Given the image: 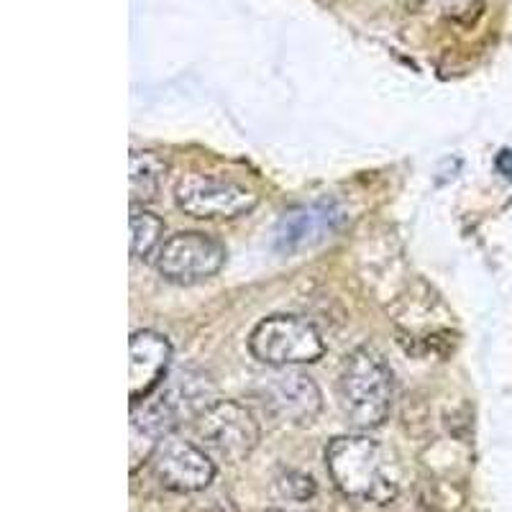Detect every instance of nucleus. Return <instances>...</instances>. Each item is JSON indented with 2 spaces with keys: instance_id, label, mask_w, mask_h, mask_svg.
<instances>
[{
  "instance_id": "nucleus-17",
  "label": "nucleus",
  "mask_w": 512,
  "mask_h": 512,
  "mask_svg": "<svg viewBox=\"0 0 512 512\" xmlns=\"http://www.w3.org/2000/svg\"><path fill=\"white\" fill-rule=\"evenodd\" d=\"M497 169H500L505 177H512V152H502L497 159Z\"/></svg>"
},
{
  "instance_id": "nucleus-1",
  "label": "nucleus",
  "mask_w": 512,
  "mask_h": 512,
  "mask_svg": "<svg viewBox=\"0 0 512 512\" xmlns=\"http://www.w3.org/2000/svg\"><path fill=\"white\" fill-rule=\"evenodd\" d=\"M216 387L198 369H177L169 374L154 395L144 397L131 413V469L149 461L159 443L182 420H198L213 405Z\"/></svg>"
},
{
  "instance_id": "nucleus-7",
  "label": "nucleus",
  "mask_w": 512,
  "mask_h": 512,
  "mask_svg": "<svg viewBox=\"0 0 512 512\" xmlns=\"http://www.w3.org/2000/svg\"><path fill=\"white\" fill-rule=\"evenodd\" d=\"M226 262V249L213 236L198 231L177 233L159 249L157 269L175 285H195L218 272Z\"/></svg>"
},
{
  "instance_id": "nucleus-6",
  "label": "nucleus",
  "mask_w": 512,
  "mask_h": 512,
  "mask_svg": "<svg viewBox=\"0 0 512 512\" xmlns=\"http://www.w3.org/2000/svg\"><path fill=\"white\" fill-rule=\"evenodd\" d=\"M198 436L213 454L236 464L259 443V423L241 402L218 400L198 418Z\"/></svg>"
},
{
  "instance_id": "nucleus-18",
  "label": "nucleus",
  "mask_w": 512,
  "mask_h": 512,
  "mask_svg": "<svg viewBox=\"0 0 512 512\" xmlns=\"http://www.w3.org/2000/svg\"><path fill=\"white\" fill-rule=\"evenodd\" d=\"M267 512H285V510H267Z\"/></svg>"
},
{
  "instance_id": "nucleus-10",
  "label": "nucleus",
  "mask_w": 512,
  "mask_h": 512,
  "mask_svg": "<svg viewBox=\"0 0 512 512\" xmlns=\"http://www.w3.org/2000/svg\"><path fill=\"white\" fill-rule=\"evenodd\" d=\"M346 213L338 205L331 203H313L300 205L290 210L277 223L274 231V249L282 254H297L320 241L331 239L338 228L344 226Z\"/></svg>"
},
{
  "instance_id": "nucleus-4",
  "label": "nucleus",
  "mask_w": 512,
  "mask_h": 512,
  "mask_svg": "<svg viewBox=\"0 0 512 512\" xmlns=\"http://www.w3.org/2000/svg\"><path fill=\"white\" fill-rule=\"evenodd\" d=\"M249 351L267 367L282 369L318 361L326 354V341L305 318L272 315L251 331Z\"/></svg>"
},
{
  "instance_id": "nucleus-3",
  "label": "nucleus",
  "mask_w": 512,
  "mask_h": 512,
  "mask_svg": "<svg viewBox=\"0 0 512 512\" xmlns=\"http://www.w3.org/2000/svg\"><path fill=\"white\" fill-rule=\"evenodd\" d=\"M392 372L372 346H359L346 356L338 377V400L346 420L361 431H372L387 420L392 408Z\"/></svg>"
},
{
  "instance_id": "nucleus-9",
  "label": "nucleus",
  "mask_w": 512,
  "mask_h": 512,
  "mask_svg": "<svg viewBox=\"0 0 512 512\" xmlns=\"http://www.w3.org/2000/svg\"><path fill=\"white\" fill-rule=\"evenodd\" d=\"M259 397L274 418L290 425L313 423L323 405L318 384L308 374L290 367L269 374L259 387Z\"/></svg>"
},
{
  "instance_id": "nucleus-16",
  "label": "nucleus",
  "mask_w": 512,
  "mask_h": 512,
  "mask_svg": "<svg viewBox=\"0 0 512 512\" xmlns=\"http://www.w3.org/2000/svg\"><path fill=\"white\" fill-rule=\"evenodd\" d=\"M190 512H236V505H233L228 497L216 495V497H208V500H200Z\"/></svg>"
},
{
  "instance_id": "nucleus-14",
  "label": "nucleus",
  "mask_w": 512,
  "mask_h": 512,
  "mask_svg": "<svg viewBox=\"0 0 512 512\" xmlns=\"http://www.w3.org/2000/svg\"><path fill=\"white\" fill-rule=\"evenodd\" d=\"M484 11V0H446L448 18H454L456 24L472 26Z\"/></svg>"
},
{
  "instance_id": "nucleus-15",
  "label": "nucleus",
  "mask_w": 512,
  "mask_h": 512,
  "mask_svg": "<svg viewBox=\"0 0 512 512\" xmlns=\"http://www.w3.org/2000/svg\"><path fill=\"white\" fill-rule=\"evenodd\" d=\"M282 495H287L290 500H310L315 495V482L305 474H295L290 472L285 479L280 482Z\"/></svg>"
},
{
  "instance_id": "nucleus-12",
  "label": "nucleus",
  "mask_w": 512,
  "mask_h": 512,
  "mask_svg": "<svg viewBox=\"0 0 512 512\" xmlns=\"http://www.w3.org/2000/svg\"><path fill=\"white\" fill-rule=\"evenodd\" d=\"M167 162L152 152L131 154V200L134 203H149L162 190Z\"/></svg>"
},
{
  "instance_id": "nucleus-13",
  "label": "nucleus",
  "mask_w": 512,
  "mask_h": 512,
  "mask_svg": "<svg viewBox=\"0 0 512 512\" xmlns=\"http://www.w3.org/2000/svg\"><path fill=\"white\" fill-rule=\"evenodd\" d=\"M162 233V218L136 205L131 208V256L134 259H149L162 241Z\"/></svg>"
},
{
  "instance_id": "nucleus-5",
  "label": "nucleus",
  "mask_w": 512,
  "mask_h": 512,
  "mask_svg": "<svg viewBox=\"0 0 512 512\" xmlns=\"http://www.w3.org/2000/svg\"><path fill=\"white\" fill-rule=\"evenodd\" d=\"M175 203L185 216L218 221V218H236L249 213L256 205V195L239 182L190 172L177 182Z\"/></svg>"
},
{
  "instance_id": "nucleus-8",
  "label": "nucleus",
  "mask_w": 512,
  "mask_h": 512,
  "mask_svg": "<svg viewBox=\"0 0 512 512\" xmlns=\"http://www.w3.org/2000/svg\"><path fill=\"white\" fill-rule=\"evenodd\" d=\"M149 461H152L157 482L169 492H180V495L203 492L216 477V466L210 456L200 451L195 443L182 441V438H164Z\"/></svg>"
},
{
  "instance_id": "nucleus-2",
  "label": "nucleus",
  "mask_w": 512,
  "mask_h": 512,
  "mask_svg": "<svg viewBox=\"0 0 512 512\" xmlns=\"http://www.w3.org/2000/svg\"><path fill=\"white\" fill-rule=\"evenodd\" d=\"M326 466L338 492L359 502L390 505L400 492L392 454L369 436H344L326 448Z\"/></svg>"
},
{
  "instance_id": "nucleus-11",
  "label": "nucleus",
  "mask_w": 512,
  "mask_h": 512,
  "mask_svg": "<svg viewBox=\"0 0 512 512\" xmlns=\"http://www.w3.org/2000/svg\"><path fill=\"white\" fill-rule=\"evenodd\" d=\"M131 367H128V395L131 402H141L152 395L164 377L172 356V346L154 331H139L131 336Z\"/></svg>"
}]
</instances>
